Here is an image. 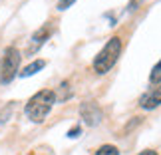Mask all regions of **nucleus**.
<instances>
[{"label": "nucleus", "mask_w": 161, "mask_h": 155, "mask_svg": "<svg viewBox=\"0 0 161 155\" xmlns=\"http://www.w3.org/2000/svg\"><path fill=\"white\" fill-rule=\"evenodd\" d=\"M56 103V94L52 90H42L38 94H34L26 103V115L34 123H42L46 119V115L50 113L52 105Z\"/></svg>", "instance_id": "obj_1"}, {"label": "nucleus", "mask_w": 161, "mask_h": 155, "mask_svg": "<svg viewBox=\"0 0 161 155\" xmlns=\"http://www.w3.org/2000/svg\"><path fill=\"white\" fill-rule=\"evenodd\" d=\"M121 56V38L114 36L106 46L100 50V54L94 58V72L96 74H106L115 66V62Z\"/></svg>", "instance_id": "obj_2"}, {"label": "nucleus", "mask_w": 161, "mask_h": 155, "mask_svg": "<svg viewBox=\"0 0 161 155\" xmlns=\"http://www.w3.org/2000/svg\"><path fill=\"white\" fill-rule=\"evenodd\" d=\"M18 68H20V52H18L14 46L6 48L2 64H0V82H2V84H10L12 80L16 78Z\"/></svg>", "instance_id": "obj_3"}, {"label": "nucleus", "mask_w": 161, "mask_h": 155, "mask_svg": "<svg viewBox=\"0 0 161 155\" xmlns=\"http://www.w3.org/2000/svg\"><path fill=\"white\" fill-rule=\"evenodd\" d=\"M80 115H82V119L88 123L90 127H96L97 123L103 119V111L96 102H84L80 105Z\"/></svg>", "instance_id": "obj_4"}, {"label": "nucleus", "mask_w": 161, "mask_h": 155, "mask_svg": "<svg viewBox=\"0 0 161 155\" xmlns=\"http://www.w3.org/2000/svg\"><path fill=\"white\" fill-rule=\"evenodd\" d=\"M139 103H141V108L143 109H155L157 105H161V82L155 86V88H151L149 91H145L143 96H141V100H139Z\"/></svg>", "instance_id": "obj_5"}, {"label": "nucleus", "mask_w": 161, "mask_h": 155, "mask_svg": "<svg viewBox=\"0 0 161 155\" xmlns=\"http://www.w3.org/2000/svg\"><path fill=\"white\" fill-rule=\"evenodd\" d=\"M50 34H52V28L48 26H42L40 30H36L34 36H32V42H30V48H28V54H34V52H38L42 46H44V42L50 38Z\"/></svg>", "instance_id": "obj_6"}, {"label": "nucleus", "mask_w": 161, "mask_h": 155, "mask_svg": "<svg viewBox=\"0 0 161 155\" xmlns=\"http://www.w3.org/2000/svg\"><path fill=\"white\" fill-rule=\"evenodd\" d=\"M44 66H46V62H44V60H34L32 64H28V66H26V68H24V70L20 72V76H22V78L34 76V74H36V72H40Z\"/></svg>", "instance_id": "obj_7"}, {"label": "nucleus", "mask_w": 161, "mask_h": 155, "mask_svg": "<svg viewBox=\"0 0 161 155\" xmlns=\"http://www.w3.org/2000/svg\"><path fill=\"white\" fill-rule=\"evenodd\" d=\"M96 155H119V151H117L115 145H102L96 151Z\"/></svg>", "instance_id": "obj_8"}, {"label": "nucleus", "mask_w": 161, "mask_h": 155, "mask_svg": "<svg viewBox=\"0 0 161 155\" xmlns=\"http://www.w3.org/2000/svg\"><path fill=\"white\" fill-rule=\"evenodd\" d=\"M149 80L153 84H159L161 82V60L157 62V66L153 68V72H151V76H149Z\"/></svg>", "instance_id": "obj_9"}, {"label": "nucleus", "mask_w": 161, "mask_h": 155, "mask_svg": "<svg viewBox=\"0 0 161 155\" xmlns=\"http://www.w3.org/2000/svg\"><path fill=\"white\" fill-rule=\"evenodd\" d=\"M76 0H58V10H68Z\"/></svg>", "instance_id": "obj_10"}, {"label": "nucleus", "mask_w": 161, "mask_h": 155, "mask_svg": "<svg viewBox=\"0 0 161 155\" xmlns=\"http://www.w3.org/2000/svg\"><path fill=\"white\" fill-rule=\"evenodd\" d=\"M78 135H80V127H74L68 131V137H78Z\"/></svg>", "instance_id": "obj_11"}, {"label": "nucleus", "mask_w": 161, "mask_h": 155, "mask_svg": "<svg viewBox=\"0 0 161 155\" xmlns=\"http://www.w3.org/2000/svg\"><path fill=\"white\" fill-rule=\"evenodd\" d=\"M139 155H157V151H153V149H145V151H141Z\"/></svg>", "instance_id": "obj_12"}]
</instances>
